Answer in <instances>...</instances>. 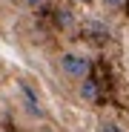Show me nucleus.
I'll return each mask as SVG.
<instances>
[{
	"label": "nucleus",
	"instance_id": "obj_3",
	"mask_svg": "<svg viewBox=\"0 0 129 132\" xmlns=\"http://www.w3.org/2000/svg\"><path fill=\"white\" fill-rule=\"evenodd\" d=\"M23 3H26V6H29V9H40V6H43V3H46V0H23Z\"/></svg>",
	"mask_w": 129,
	"mask_h": 132
},
{
	"label": "nucleus",
	"instance_id": "obj_5",
	"mask_svg": "<svg viewBox=\"0 0 129 132\" xmlns=\"http://www.w3.org/2000/svg\"><path fill=\"white\" fill-rule=\"evenodd\" d=\"M100 132H118V129H115L112 123H103V126H100Z\"/></svg>",
	"mask_w": 129,
	"mask_h": 132
},
{
	"label": "nucleus",
	"instance_id": "obj_6",
	"mask_svg": "<svg viewBox=\"0 0 129 132\" xmlns=\"http://www.w3.org/2000/svg\"><path fill=\"white\" fill-rule=\"evenodd\" d=\"M40 132H52V129H40Z\"/></svg>",
	"mask_w": 129,
	"mask_h": 132
},
{
	"label": "nucleus",
	"instance_id": "obj_1",
	"mask_svg": "<svg viewBox=\"0 0 129 132\" xmlns=\"http://www.w3.org/2000/svg\"><path fill=\"white\" fill-rule=\"evenodd\" d=\"M60 69H63V75H69L72 80H86L89 78V60H86L83 55H63L60 57Z\"/></svg>",
	"mask_w": 129,
	"mask_h": 132
},
{
	"label": "nucleus",
	"instance_id": "obj_4",
	"mask_svg": "<svg viewBox=\"0 0 129 132\" xmlns=\"http://www.w3.org/2000/svg\"><path fill=\"white\" fill-rule=\"evenodd\" d=\"M103 3H106V6H112V9H118V6L126 3V0H103Z\"/></svg>",
	"mask_w": 129,
	"mask_h": 132
},
{
	"label": "nucleus",
	"instance_id": "obj_2",
	"mask_svg": "<svg viewBox=\"0 0 129 132\" xmlns=\"http://www.w3.org/2000/svg\"><path fill=\"white\" fill-rule=\"evenodd\" d=\"M78 92H80V101H98V83L86 78V80H80V89Z\"/></svg>",
	"mask_w": 129,
	"mask_h": 132
}]
</instances>
